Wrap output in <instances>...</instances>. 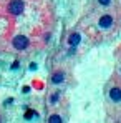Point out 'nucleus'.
<instances>
[{
	"label": "nucleus",
	"instance_id": "obj_9",
	"mask_svg": "<svg viewBox=\"0 0 121 123\" xmlns=\"http://www.w3.org/2000/svg\"><path fill=\"white\" fill-rule=\"evenodd\" d=\"M58 98H60V93H58V92L53 93V95H52V103H57V102H58Z\"/></svg>",
	"mask_w": 121,
	"mask_h": 123
},
{
	"label": "nucleus",
	"instance_id": "obj_10",
	"mask_svg": "<svg viewBox=\"0 0 121 123\" xmlns=\"http://www.w3.org/2000/svg\"><path fill=\"white\" fill-rule=\"evenodd\" d=\"M98 3H100V5H103V7H108V5L111 3V0H98Z\"/></svg>",
	"mask_w": 121,
	"mask_h": 123
},
{
	"label": "nucleus",
	"instance_id": "obj_5",
	"mask_svg": "<svg viewBox=\"0 0 121 123\" xmlns=\"http://www.w3.org/2000/svg\"><path fill=\"white\" fill-rule=\"evenodd\" d=\"M65 82V73L61 72V70H58V72H55L53 75H52V83L53 85H60V83Z\"/></svg>",
	"mask_w": 121,
	"mask_h": 123
},
{
	"label": "nucleus",
	"instance_id": "obj_2",
	"mask_svg": "<svg viewBox=\"0 0 121 123\" xmlns=\"http://www.w3.org/2000/svg\"><path fill=\"white\" fill-rule=\"evenodd\" d=\"M23 8H25V3L22 0H12L8 3V12L12 15H20L22 12H23Z\"/></svg>",
	"mask_w": 121,
	"mask_h": 123
},
{
	"label": "nucleus",
	"instance_id": "obj_1",
	"mask_svg": "<svg viewBox=\"0 0 121 123\" xmlns=\"http://www.w3.org/2000/svg\"><path fill=\"white\" fill-rule=\"evenodd\" d=\"M113 23H115L113 15H111V13H104V15H101L100 20H98V27L103 28V30H108V28L113 27Z\"/></svg>",
	"mask_w": 121,
	"mask_h": 123
},
{
	"label": "nucleus",
	"instance_id": "obj_4",
	"mask_svg": "<svg viewBox=\"0 0 121 123\" xmlns=\"http://www.w3.org/2000/svg\"><path fill=\"white\" fill-rule=\"evenodd\" d=\"M109 98H111V102H115V103L121 102V88L120 86H113L109 90Z\"/></svg>",
	"mask_w": 121,
	"mask_h": 123
},
{
	"label": "nucleus",
	"instance_id": "obj_8",
	"mask_svg": "<svg viewBox=\"0 0 121 123\" xmlns=\"http://www.w3.org/2000/svg\"><path fill=\"white\" fill-rule=\"evenodd\" d=\"M35 115H37V111H33V110H28V111L25 113V118H27V120H30V118H32V117H35Z\"/></svg>",
	"mask_w": 121,
	"mask_h": 123
},
{
	"label": "nucleus",
	"instance_id": "obj_3",
	"mask_svg": "<svg viewBox=\"0 0 121 123\" xmlns=\"http://www.w3.org/2000/svg\"><path fill=\"white\" fill-rule=\"evenodd\" d=\"M12 45H13L17 50H25V48H28L30 42H28V38H27V37H23V35H18V37H15V38H13Z\"/></svg>",
	"mask_w": 121,
	"mask_h": 123
},
{
	"label": "nucleus",
	"instance_id": "obj_6",
	"mask_svg": "<svg viewBox=\"0 0 121 123\" xmlns=\"http://www.w3.org/2000/svg\"><path fill=\"white\" fill-rule=\"evenodd\" d=\"M80 40H81L80 33H71V35L68 37V43H70V47H76V45L80 43Z\"/></svg>",
	"mask_w": 121,
	"mask_h": 123
},
{
	"label": "nucleus",
	"instance_id": "obj_7",
	"mask_svg": "<svg viewBox=\"0 0 121 123\" xmlns=\"http://www.w3.org/2000/svg\"><path fill=\"white\" fill-rule=\"evenodd\" d=\"M48 123H61V117L55 113V115H52V117L48 118Z\"/></svg>",
	"mask_w": 121,
	"mask_h": 123
}]
</instances>
